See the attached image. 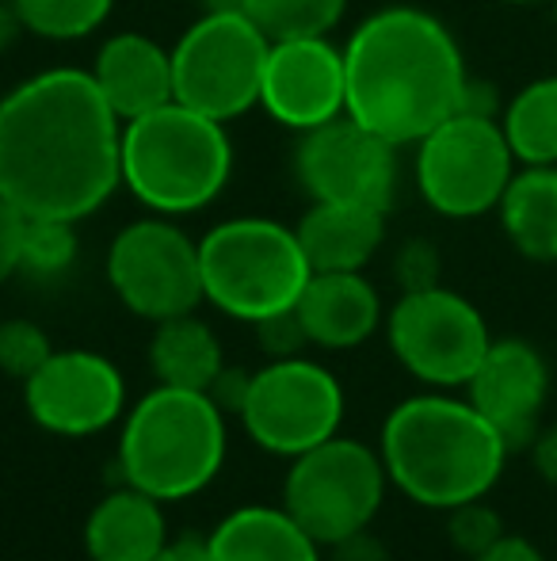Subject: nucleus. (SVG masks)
Returning <instances> with one entry per match:
<instances>
[{
    "instance_id": "nucleus-1",
    "label": "nucleus",
    "mask_w": 557,
    "mask_h": 561,
    "mask_svg": "<svg viewBox=\"0 0 557 561\" xmlns=\"http://www.w3.org/2000/svg\"><path fill=\"white\" fill-rule=\"evenodd\" d=\"M123 123L89 69H46L0 100V199L81 222L123 184Z\"/></svg>"
},
{
    "instance_id": "nucleus-2",
    "label": "nucleus",
    "mask_w": 557,
    "mask_h": 561,
    "mask_svg": "<svg viewBox=\"0 0 557 561\" xmlns=\"http://www.w3.org/2000/svg\"><path fill=\"white\" fill-rule=\"evenodd\" d=\"M348 115L394 146L420 141L469 100L454 35L423 8L394 4L363 20L344 46Z\"/></svg>"
},
{
    "instance_id": "nucleus-3",
    "label": "nucleus",
    "mask_w": 557,
    "mask_h": 561,
    "mask_svg": "<svg viewBox=\"0 0 557 561\" xmlns=\"http://www.w3.org/2000/svg\"><path fill=\"white\" fill-rule=\"evenodd\" d=\"M390 485L423 508H459L492 493L508 444L474 405L446 393H417L390 409L379 436Z\"/></svg>"
},
{
    "instance_id": "nucleus-4",
    "label": "nucleus",
    "mask_w": 557,
    "mask_h": 561,
    "mask_svg": "<svg viewBox=\"0 0 557 561\" xmlns=\"http://www.w3.org/2000/svg\"><path fill=\"white\" fill-rule=\"evenodd\" d=\"M230 432L225 413L202 390L153 386L123 416L119 473L127 485L176 504L202 493L222 473Z\"/></svg>"
},
{
    "instance_id": "nucleus-5",
    "label": "nucleus",
    "mask_w": 557,
    "mask_h": 561,
    "mask_svg": "<svg viewBox=\"0 0 557 561\" xmlns=\"http://www.w3.org/2000/svg\"><path fill=\"white\" fill-rule=\"evenodd\" d=\"M123 187L153 215H192L214 203L233 172V146L225 123L164 104L123 123L119 141Z\"/></svg>"
},
{
    "instance_id": "nucleus-6",
    "label": "nucleus",
    "mask_w": 557,
    "mask_h": 561,
    "mask_svg": "<svg viewBox=\"0 0 557 561\" xmlns=\"http://www.w3.org/2000/svg\"><path fill=\"white\" fill-rule=\"evenodd\" d=\"M202 298L237 321L294 310L313 267L294 229L271 218H230L199 241Z\"/></svg>"
},
{
    "instance_id": "nucleus-7",
    "label": "nucleus",
    "mask_w": 557,
    "mask_h": 561,
    "mask_svg": "<svg viewBox=\"0 0 557 561\" xmlns=\"http://www.w3.org/2000/svg\"><path fill=\"white\" fill-rule=\"evenodd\" d=\"M386 485L390 473L379 450L359 439L333 436L290 458L282 508L328 550L333 542L374 524L386 501Z\"/></svg>"
},
{
    "instance_id": "nucleus-8",
    "label": "nucleus",
    "mask_w": 557,
    "mask_h": 561,
    "mask_svg": "<svg viewBox=\"0 0 557 561\" xmlns=\"http://www.w3.org/2000/svg\"><path fill=\"white\" fill-rule=\"evenodd\" d=\"M417 146V187L436 215L477 218L500 207L515 176V153L489 112L462 107Z\"/></svg>"
},
{
    "instance_id": "nucleus-9",
    "label": "nucleus",
    "mask_w": 557,
    "mask_h": 561,
    "mask_svg": "<svg viewBox=\"0 0 557 561\" xmlns=\"http://www.w3.org/2000/svg\"><path fill=\"white\" fill-rule=\"evenodd\" d=\"M268 38L245 12H207L172 50L176 104L218 123L245 115L260 104Z\"/></svg>"
},
{
    "instance_id": "nucleus-10",
    "label": "nucleus",
    "mask_w": 557,
    "mask_h": 561,
    "mask_svg": "<svg viewBox=\"0 0 557 561\" xmlns=\"http://www.w3.org/2000/svg\"><path fill=\"white\" fill-rule=\"evenodd\" d=\"M344 409L348 401L340 378L325 363L290 355L256 370L237 416L260 450L298 458L310 447L340 436Z\"/></svg>"
},
{
    "instance_id": "nucleus-11",
    "label": "nucleus",
    "mask_w": 557,
    "mask_h": 561,
    "mask_svg": "<svg viewBox=\"0 0 557 561\" xmlns=\"http://www.w3.org/2000/svg\"><path fill=\"white\" fill-rule=\"evenodd\" d=\"M386 336L397 363L436 390L466 386L492 344L481 310L446 287L402 290L386 318Z\"/></svg>"
},
{
    "instance_id": "nucleus-12",
    "label": "nucleus",
    "mask_w": 557,
    "mask_h": 561,
    "mask_svg": "<svg viewBox=\"0 0 557 561\" xmlns=\"http://www.w3.org/2000/svg\"><path fill=\"white\" fill-rule=\"evenodd\" d=\"M107 283L130 313L153 325L207 302L199 241L169 218H141L115 237L107 249Z\"/></svg>"
},
{
    "instance_id": "nucleus-13",
    "label": "nucleus",
    "mask_w": 557,
    "mask_h": 561,
    "mask_svg": "<svg viewBox=\"0 0 557 561\" xmlns=\"http://www.w3.org/2000/svg\"><path fill=\"white\" fill-rule=\"evenodd\" d=\"M397 146L340 115L302 134L294 169L313 203H351V207L390 210L397 192Z\"/></svg>"
},
{
    "instance_id": "nucleus-14",
    "label": "nucleus",
    "mask_w": 557,
    "mask_h": 561,
    "mask_svg": "<svg viewBox=\"0 0 557 561\" xmlns=\"http://www.w3.org/2000/svg\"><path fill=\"white\" fill-rule=\"evenodd\" d=\"M23 405L31 421L50 436H100L127 416V378L107 355L66 347L23 382Z\"/></svg>"
},
{
    "instance_id": "nucleus-15",
    "label": "nucleus",
    "mask_w": 557,
    "mask_h": 561,
    "mask_svg": "<svg viewBox=\"0 0 557 561\" xmlns=\"http://www.w3.org/2000/svg\"><path fill=\"white\" fill-rule=\"evenodd\" d=\"M260 107L290 130H313L348 115L344 50L328 38H287L268 46Z\"/></svg>"
},
{
    "instance_id": "nucleus-16",
    "label": "nucleus",
    "mask_w": 557,
    "mask_h": 561,
    "mask_svg": "<svg viewBox=\"0 0 557 561\" xmlns=\"http://www.w3.org/2000/svg\"><path fill=\"white\" fill-rule=\"evenodd\" d=\"M466 398L504 436L508 450H527L531 439L543 432V413L550 401V367L543 352L527 340H492L485 359L469 375Z\"/></svg>"
},
{
    "instance_id": "nucleus-17",
    "label": "nucleus",
    "mask_w": 557,
    "mask_h": 561,
    "mask_svg": "<svg viewBox=\"0 0 557 561\" xmlns=\"http://www.w3.org/2000/svg\"><path fill=\"white\" fill-rule=\"evenodd\" d=\"M89 73L119 123H130V118L149 115L176 100L172 54L138 31H123V35L107 38Z\"/></svg>"
},
{
    "instance_id": "nucleus-18",
    "label": "nucleus",
    "mask_w": 557,
    "mask_h": 561,
    "mask_svg": "<svg viewBox=\"0 0 557 561\" xmlns=\"http://www.w3.org/2000/svg\"><path fill=\"white\" fill-rule=\"evenodd\" d=\"M294 310L310 344L328 352L359 347L382 325V298L363 272H313Z\"/></svg>"
},
{
    "instance_id": "nucleus-19",
    "label": "nucleus",
    "mask_w": 557,
    "mask_h": 561,
    "mask_svg": "<svg viewBox=\"0 0 557 561\" xmlns=\"http://www.w3.org/2000/svg\"><path fill=\"white\" fill-rule=\"evenodd\" d=\"M169 539L164 504L127 481L100 496L84 519V550L92 561H153Z\"/></svg>"
},
{
    "instance_id": "nucleus-20",
    "label": "nucleus",
    "mask_w": 557,
    "mask_h": 561,
    "mask_svg": "<svg viewBox=\"0 0 557 561\" xmlns=\"http://www.w3.org/2000/svg\"><path fill=\"white\" fill-rule=\"evenodd\" d=\"M207 547L214 561H325V547L282 504L233 508L207 535Z\"/></svg>"
},
{
    "instance_id": "nucleus-21",
    "label": "nucleus",
    "mask_w": 557,
    "mask_h": 561,
    "mask_svg": "<svg viewBox=\"0 0 557 561\" xmlns=\"http://www.w3.org/2000/svg\"><path fill=\"white\" fill-rule=\"evenodd\" d=\"M294 233L313 272H363L386 237V210L313 203Z\"/></svg>"
},
{
    "instance_id": "nucleus-22",
    "label": "nucleus",
    "mask_w": 557,
    "mask_h": 561,
    "mask_svg": "<svg viewBox=\"0 0 557 561\" xmlns=\"http://www.w3.org/2000/svg\"><path fill=\"white\" fill-rule=\"evenodd\" d=\"M497 210L520 256L557 264V164H531L515 172Z\"/></svg>"
},
{
    "instance_id": "nucleus-23",
    "label": "nucleus",
    "mask_w": 557,
    "mask_h": 561,
    "mask_svg": "<svg viewBox=\"0 0 557 561\" xmlns=\"http://www.w3.org/2000/svg\"><path fill=\"white\" fill-rule=\"evenodd\" d=\"M149 367L156 375V386L207 393L225 359L214 329L195 313H179V318L156 321L153 340H149Z\"/></svg>"
},
{
    "instance_id": "nucleus-24",
    "label": "nucleus",
    "mask_w": 557,
    "mask_h": 561,
    "mask_svg": "<svg viewBox=\"0 0 557 561\" xmlns=\"http://www.w3.org/2000/svg\"><path fill=\"white\" fill-rule=\"evenodd\" d=\"M500 130L523 169L557 164V77H538L515 92L504 107Z\"/></svg>"
},
{
    "instance_id": "nucleus-25",
    "label": "nucleus",
    "mask_w": 557,
    "mask_h": 561,
    "mask_svg": "<svg viewBox=\"0 0 557 561\" xmlns=\"http://www.w3.org/2000/svg\"><path fill=\"white\" fill-rule=\"evenodd\" d=\"M344 8L348 0H245V15L268 43L328 38V31L344 20Z\"/></svg>"
},
{
    "instance_id": "nucleus-26",
    "label": "nucleus",
    "mask_w": 557,
    "mask_h": 561,
    "mask_svg": "<svg viewBox=\"0 0 557 561\" xmlns=\"http://www.w3.org/2000/svg\"><path fill=\"white\" fill-rule=\"evenodd\" d=\"M8 4L20 15L23 31L54 38V43H69V38H84L104 27L115 0H8Z\"/></svg>"
},
{
    "instance_id": "nucleus-27",
    "label": "nucleus",
    "mask_w": 557,
    "mask_h": 561,
    "mask_svg": "<svg viewBox=\"0 0 557 561\" xmlns=\"http://www.w3.org/2000/svg\"><path fill=\"white\" fill-rule=\"evenodd\" d=\"M77 222L61 218H27L23 229V272L31 275H61L77 256Z\"/></svg>"
},
{
    "instance_id": "nucleus-28",
    "label": "nucleus",
    "mask_w": 557,
    "mask_h": 561,
    "mask_svg": "<svg viewBox=\"0 0 557 561\" xmlns=\"http://www.w3.org/2000/svg\"><path fill=\"white\" fill-rule=\"evenodd\" d=\"M54 355V344L35 321L27 318H12L0 321V370L20 382H27L38 367Z\"/></svg>"
},
{
    "instance_id": "nucleus-29",
    "label": "nucleus",
    "mask_w": 557,
    "mask_h": 561,
    "mask_svg": "<svg viewBox=\"0 0 557 561\" xmlns=\"http://www.w3.org/2000/svg\"><path fill=\"white\" fill-rule=\"evenodd\" d=\"M446 535H451V547L459 550V554H466L474 561L489 547H497L508 531H504L500 512L489 508L481 496V501H466V504H459V508L446 512Z\"/></svg>"
},
{
    "instance_id": "nucleus-30",
    "label": "nucleus",
    "mask_w": 557,
    "mask_h": 561,
    "mask_svg": "<svg viewBox=\"0 0 557 561\" xmlns=\"http://www.w3.org/2000/svg\"><path fill=\"white\" fill-rule=\"evenodd\" d=\"M253 329H256V340H260V347L271 355V359H290V355H302V347H310V336H305L298 310L271 313V318L256 321Z\"/></svg>"
},
{
    "instance_id": "nucleus-31",
    "label": "nucleus",
    "mask_w": 557,
    "mask_h": 561,
    "mask_svg": "<svg viewBox=\"0 0 557 561\" xmlns=\"http://www.w3.org/2000/svg\"><path fill=\"white\" fill-rule=\"evenodd\" d=\"M397 279L402 290L439 287V252L428 241H409L397 252Z\"/></svg>"
},
{
    "instance_id": "nucleus-32",
    "label": "nucleus",
    "mask_w": 557,
    "mask_h": 561,
    "mask_svg": "<svg viewBox=\"0 0 557 561\" xmlns=\"http://www.w3.org/2000/svg\"><path fill=\"white\" fill-rule=\"evenodd\" d=\"M23 229H27V215L0 199V283H8L15 272H23Z\"/></svg>"
},
{
    "instance_id": "nucleus-33",
    "label": "nucleus",
    "mask_w": 557,
    "mask_h": 561,
    "mask_svg": "<svg viewBox=\"0 0 557 561\" xmlns=\"http://www.w3.org/2000/svg\"><path fill=\"white\" fill-rule=\"evenodd\" d=\"M248 382H253V375L248 370H233V367H222L218 370V378L210 382V398H214V405L222 409L225 416H237L241 405H245V393H248Z\"/></svg>"
},
{
    "instance_id": "nucleus-34",
    "label": "nucleus",
    "mask_w": 557,
    "mask_h": 561,
    "mask_svg": "<svg viewBox=\"0 0 557 561\" xmlns=\"http://www.w3.org/2000/svg\"><path fill=\"white\" fill-rule=\"evenodd\" d=\"M328 561H394V558H390L386 542L379 535H371V527H367V531H356L348 539L333 542L328 547Z\"/></svg>"
},
{
    "instance_id": "nucleus-35",
    "label": "nucleus",
    "mask_w": 557,
    "mask_h": 561,
    "mask_svg": "<svg viewBox=\"0 0 557 561\" xmlns=\"http://www.w3.org/2000/svg\"><path fill=\"white\" fill-rule=\"evenodd\" d=\"M531 462H535L538 478L546 481V485L557 489V424H550V428H543L535 439H531Z\"/></svg>"
},
{
    "instance_id": "nucleus-36",
    "label": "nucleus",
    "mask_w": 557,
    "mask_h": 561,
    "mask_svg": "<svg viewBox=\"0 0 557 561\" xmlns=\"http://www.w3.org/2000/svg\"><path fill=\"white\" fill-rule=\"evenodd\" d=\"M153 561H214V558H210L207 535L184 531V535H176V539L164 542V550Z\"/></svg>"
},
{
    "instance_id": "nucleus-37",
    "label": "nucleus",
    "mask_w": 557,
    "mask_h": 561,
    "mask_svg": "<svg viewBox=\"0 0 557 561\" xmlns=\"http://www.w3.org/2000/svg\"><path fill=\"white\" fill-rule=\"evenodd\" d=\"M474 561H546V558H543V550H538L531 539H523V535H504L497 547H489Z\"/></svg>"
},
{
    "instance_id": "nucleus-38",
    "label": "nucleus",
    "mask_w": 557,
    "mask_h": 561,
    "mask_svg": "<svg viewBox=\"0 0 557 561\" xmlns=\"http://www.w3.org/2000/svg\"><path fill=\"white\" fill-rule=\"evenodd\" d=\"M207 12H245V0H207Z\"/></svg>"
},
{
    "instance_id": "nucleus-39",
    "label": "nucleus",
    "mask_w": 557,
    "mask_h": 561,
    "mask_svg": "<svg viewBox=\"0 0 557 561\" xmlns=\"http://www.w3.org/2000/svg\"><path fill=\"white\" fill-rule=\"evenodd\" d=\"M504 4H554V0H504Z\"/></svg>"
},
{
    "instance_id": "nucleus-40",
    "label": "nucleus",
    "mask_w": 557,
    "mask_h": 561,
    "mask_svg": "<svg viewBox=\"0 0 557 561\" xmlns=\"http://www.w3.org/2000/svg\"><path fill=\"white\" fill-rule=\"evenodd\" d=\"M550 8H554V20H557V0H554V4H550Z\"/></svg>"
},
{
    "instance_id": "nucleus-41",
    "label": "nucleus",
    "mask_w": 557,
    "mask_h": 561,
    "mask_svg": "<svg viewBox=\"0 0 557 561\" xmlns=\"http://www.w3.org/2000/svg\"><path fill=\"white\" fill-rule=\"evenodd\" d=\"M554 561H557V558H554Z\"/></svg>"
}]
</instances>
